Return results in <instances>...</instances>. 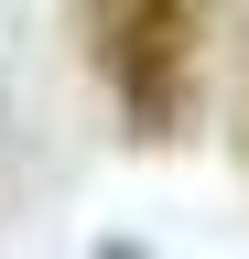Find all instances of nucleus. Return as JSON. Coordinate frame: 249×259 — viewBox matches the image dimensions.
I'll return each mask as SVG.
<instances>
[{"mask_svg":"<svg viewBox=\"0 0 249 259\" xmlns=\"http://www.w3.org/2000/svg\"><path fill=\"white\" fill-rule=\"evenodd\" d=\"M87 65L109 76L119 119L141 141H173L184 97H195V44H206V0H76Z\"/></svg>","mask_w":249,"mask_h":259,"instance_id":"obj_1","label":"nucleus"}]
</instances>
